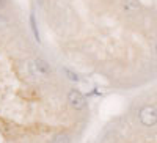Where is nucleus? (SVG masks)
I'll use <instances>...</instances> for the list:
<instances>
[{"instance_id":"f03ea898","label":"nucleus","mask_w":157,"mask_h":143,"mask_svg":"<svg viewBox=\"0 0 157 143\" xmlns=\"http://www.w3.org/2000/svg\"><path fill=\"white\" fill-rule=\"evenodd\" d=\"M68 102L74 110H85L86 109V98L78 90H71L68 93Z\"/></svg>"},{"instance_id":"0eeeda50","label":"nucleus","mask_w":157,"mask_h":143,"mask_svg":"<svg viewBox=\"0 0 157 143\" xmlns=\"http://www.w3.org/2000/svg\"><path fill=\"white\" fill-rule=\"evenodd\" d=\"M30 24H32V30H33V35H35V40L39 41V33H38V29H36V22H35V16L30 14Z\"/></svg>"},{"instance_id":"20e7f679","label":"nucleus","mask_w":157,"mask_h":143,"mask_svg":"<svg viewBox=\"0 0 157 143\" xmlns=\"http://www.w3.org/2000/svg\"><path fill=\"white\" fill-rule=\"evenodd\" d=\"M123 10L129 14H134L140 10V2L138 0H123Z\"/></svg>"},{"instance_id":"6e6552de","label":"nucleus","mask_w":157,"mask_h":143,"mask_svg":"<svg viewBox=\"0 0 157 143\" xmlns=\"http://www.w3.org/2000/svg\"><path fill=\"white\" fill-rule=\"evenodd\" d=\"M154 52H155V55H157V41H155V44H154Z\"/></svg>"},{"instance_id":"39448f33","label":"nucleus","mask_w":157,"mask_h":143,"mask_svg":"<svg viewBox=\"0 0 157 143\" xmlns=\"http://www.w3.org/2000/svg\"><path fill=\"white\" fill-rule=\"evenodd\" d=\"M52 143H71V140H69L68 134H58V135H55L54 140H52Z\"/></svg>"},{"instance_id":"423d86ee","label":"nucleus","mask_w":157,"mask_h":143,"mask_svg":"<svg viewBox=\"0 0 157 143\" xmlns=\"http://www.w3.org/2000/svg\"><path fill=\"white\" fill-rule=\"evenodd\" d=\"M63 72L66 74V75H68V79H69V80H72V82H78V80H80V79H78V75H77L75 72L69 71L68 68H64V69H63Z\"/></svg>"},{"instance_id":"f257e3e1","label":"nucleus","mask_w":157,"mask_h":143,"mask_svg":"<svg viewBox=\"0 0 157 143\" xmlns=\"http://www.w3.org/2000/svg\"><path fill=\"white\" fill-rule=\"evenodd\" d=\"M138 120L145 127H152L157 124V109L151 104L143 106L138 112Z\"/></svg>"},{"instance_id":"1a4fd4ad","label":"nucleus","mask_w":157,"mask_h":143,"mask_svg":"<svg viewBox=\"0 0 157 143\" xmlns=\"http://www.w3.org/2000/svg\"><path fill=\"white\" fill-rule=\"evenodd\" d=\"M2 3H3V0H0V5H2Z\"/></svg>"},{"instance_id":"7ed1b4c3","label":"nucleus","mask_w":157,"mask_h":143,"mask_svg":"<svg viewBox=\"0 0 157 143\" xmlns=\"http://www.w3.org/2000/svg\"><path fill=\"white\" fill-rule=\"evenodd\" d=\"M30 72L33 75H39V77H47L50 74V66L49 63L43 58H36L30 63Z\"/></svg>"}]
</instances>
